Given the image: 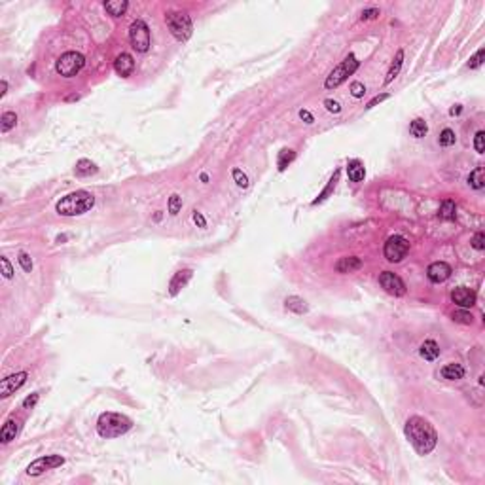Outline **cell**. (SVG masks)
<instances>
[{"label": "cell", "instance_id": "ac0fdd59", "mask_svg": "<svg viewBox=\"0 0 485 485\" xmlns=\"http://www.w3.org/2000/svg\"><path fill=\"white\" fill-rule=\"evenodd\" d=\"M464 368L460 366V364H457V362H451V364H445V366L440 370V375H442L443 379H447V381H459V379H462L464 377Z\"/></svg>", "mask_w": 485, "mask_h": 485}, {"label": "cell", "instance_id": "8d00e7d4", "mask_svg": "<svg viewBox=\"0 0 485 485\" xmlns=\"http://www.w3.org/2000/svg\"><path fill=\"white\" fill-rule=\"evenodd\" d=\"M364 93H366V85L362 84V82H353V84H351V95H353L355 99L364 97Z\"/></svg>", "mask_w": 485, "mask_h": 485}, {"label": "cell", "instance_id": "ab89813d", "mask_svg": "<svg viewBox=\"0 0 485 485\" xmlns=\"http://www.w3.org/2000/svg\"><path fill=\"white\" fill-rule=\"evenodd\" d=\"M483 140H485V133H483V131H477L476 136H474V148H476L477 153H483L485 152Z\"/></svg>", "mask_w": 485, "mask_h": 485}, {"label": "cell", "instance_id": "cb8c5ba5", "mask_svg": "<svg viewBox=\"0 0 485 485\" xmlns=\"http://www.w3.org/2000/svg\"><path fill=\"white\" fill-rule=\"evenodd\" d=\"M74 173H76V177H91L97 173V165L91 159H80L74 167Z\"/></svg>", "mask_w": 485, "mask_h": 485}, {"label": "cell", "instance_id": "e0dca14e", "mask_svg": "<svg viewBox=\"0 0 485 485\" xmlns=\"http://www.w3.org/2000/svg\"><path fill=\"white\" fill-rule=\"evenodd\" d=\"M360 267H362V260L360 258H357V256H343V258L338 260V264H336V271L345 275V273L358 271Z\"/></svg>", "mask_w": 485, "mask_h": 485}, {"label": "cell", "instance_id": "7c38bea8", "mask_svg": "<svg viewBox=\"0 0 485 485\" xmlns=\"http://www.w3.org/2000/svg\"><path fill=\"white\" fill-rule=\"evenodd\" d=\"M426 277H428V281L434 282V284H442V282H445L451 277V265L445 264V262H434V264L428 265Z\"/></svg>", "mask_w": 485, "mask_h": 485}, {"label": "cell", "instance_id": "277c9868", "mask_svg": "<svg viewBox=\"0 0 485 485\" xmlns=\"http://www.w3.org/2000/svg\"><path fill=\"white\" fill-rule=\"evenodd\" d=\"M165 23L169 27L171 34L179 40V42H186L190 40V36L194 33V25L192 19L184 12H167L165 14Z\"/></svg>", "mask_w": 485, "mask_h": 485}, {"label": "cell", "instance_id": "7dc6e473", "mask_svg": "<svg viewBox=\"0 0 485 485\" xmlns=\"http://www.w3.org/2000/svg\"><path fill=\"white\" fill-rule=\"evenodd\" d=\"M6 93H8V82H6V80H2V82H0V99H2Z\"/></svg>", "mask_w": 485, "mask_h": 485}, {"label": "cell", "instance_id": "836d02e7", "mask_svg": "<svg viewBox=\"0 0 485 485\" xmlns=\"http://www.w3.org/2000/svg\"><path fill=\"white\" fill-rule=\"evenodd\" d=\"M470 245H472V248L477 250V252H483L485 250V233L483 231H477L476 235L472 237V241H470Z\"/></svg>", "mask_w": 485, "mask_h": 485}, {"label": "cell", "instance_id": "83f0119b", "mask_svg": "<svg viewBox=\"0 0 485 485\" xmlns=\"http://www.w3.org/2000/svg\"><path fill=\"white\" fill-rule=\"evenodd\" d=\"M455 214H457V205L451 199H445L442 201V207H440V216L443 220H455Z\"/></svg>", "mask_w": 485, "mask_h": 485}, {"label": "cell", "instance_id": "603a6c76", "mask_svg": "<svg viewBox=\"0 0 485 485\" xmlns=\"http://www.w3.org/2000/svg\"><path fill=\"white\" fill-rule=\"evenodd\" d=\"M402 65H404V51L398 50L396 51V57H394V61L391 63V68H389V72H387V78H385V84H391L394 78L400 74V68Z\"/></svg>", "mask_w": 485, "mask_h": 485}, {"label": "cell", "instance_id": "e575fe53", "mask_svg": "<svg viewBox=\"0 0 485 485\" xmlns=\"http://www.w3.org/2000/svg\"><path fill=\"white\" fill-rule=\"evenodd\" d=\"M231 175H233V180H235V184H237L239 188H248V179H247V175H245L243 171L233 169V171H231Z\"/></svg>", "mask_w": 485, "mask_h": 485}, {"label": "cell", "instance_id": "484cf974", "mask_svg": "<svg viewBox=\"0 0 485 485\" xmlns=\"http://www.w3.org/2000/svg\"><path fill=\"white\" fill-rule=\"evenodd\" d=\"M17 125V114L16 112H4L2 114V118H0V131L2 133H8V131H12V129Z\"/></svg>", "mask_w": 485, "mask_h": 485}, {"label": "cell", "instance_id": "d6a6232c", "mask_svg": "<svg viewBox=\"0 0 485 485\" xmlns=\"http://www.w3.org/2000/svg\"><path fill=\"white\" fill-rule=\"evenodd\" d=\"M180 209H182V197L179 194H173L169 197V214L171 216H177L180 213Z\"/></svg>", "mask_w": 485, "mask_h": 485}, {"label": "cell", "instance_id": "9a60e30c", "mask_svg": "<svg viewBox=\"0 0 485 485\" xmlns=\"http://www.w3.org/2000/svg\"><path fill=\"white\" fill-rule=\"evenodd\" d=\"M192 275H194V271H192V269H180V271L175 273V275H173V279H171V282H169V294H171V296H177L180 290L184 288L188 282H190Z\"/></svg>", "mask_w": 485, "mask_h": 485}, {"label": "cell", "instance_id": "f1b7e54d", "mask_svg": "<svg viewBox=\"0 0 485 485\" xmlns=\"http://www.w3.org/2000/svg\"><path fill=\"white\" fill-rule=\"evenodd\" d=\"M294 157H296V152H294V150H290V148H282L281 152H279V157H277V165H279V171H284V169H286L290 163L294 161Z\"/></svg>", "mask_w": 485, "mask_h": 485}, {"label": "cell", "instance_id": "bcb514c9", "mask_svg": "<svg viewBox=\"0 0 485 485\" xmlns=\"http://www.w3.org/2000/svg\"><path fill=\"white\" fill-rule=\"evenodd\" d=\"M299 118L303 119V121H305L307 125H311V123L315 121V118H313V114H311V112H309V110H299Z\"/></svg>", "mask_w": 485, "mask_h": 485}, {"label": "cell", "instance_id": "6da1fadb", "mask_svg": "<svg viewBox=\"0 0 485 485\" xmlns=\"http://www.w3.org/2000/svg\"><path fill=\"white\" fill-rule=\"evenodd\" d=\"M404 434L413 445V449L419 455H428L434 451L436 443H438V434H436L434 426L430 425L426 419L413 415L406 421L404 426Z\"/></svg>", "mask_w": 485, "mask_h": 485}, {"label": "cell", "instance_id": "60d3db41", "mask_svg": "<svg viewBox=\"0 0 485 485\" xmlns=\"http://www.w3.org/2000/svg\"><path fill=\"white\" fill-rule=\"evenodd\" d=\"M324 106H326V110L332 112V114H340L341 112V104L338 101H334V99H326L324 101Z\"/></svg>", "mask_w": 485, "mask_h": 485}, {"label": "cell", "instance_id": "74e56055", "mask_svg": "<svg viewBox=\"0 0 485 485\" xmlns=\"http://www.w3.org/2000/svg\"><path fill=\"white\" fill-rule=\"evenodd\" d=\"M19 264H21V267H23V271L31 273L33 271V260H31V256L27 254V252H19Z\"/></svg>", "mask_w": 485, "mask_h": 485}, {"label": "cell", "instance_id": "1f68e13d", "mask_svg": "<svg viewBox=\"0 0 485 485\" xmlns=\"http://www.w3.org/2000/svg\"><path fill=\"white\" fill-rule=\"evenodd\" d=\"M453 320L460 324H472L474 322V316H472L468 309H459V311L453 313Z\"/></svg>", "mask_w": 485, "mask_h": 485}, {"label": "cell", "instance_id": "4dcf8cb0", "mask_svg": "<svg viewBox=\"0 0 485 485\" xmlns=\"http://www.w3.org/2000/svg\"><path fill=\"white\" fill-rule=\"evenodd\" d=\"M438 142H440V146H443V148H449V146H453L455 142H457V135H455V131L449 127H445L440 133V136H438Z\"/></svg>", "mask_w": 485, "mask_h": 485}, {"label": "cell", "instance_id": "5bb4252c", "mask_svg": "<svg viewBox=\"0 0 485 485\" xmlns=\"http://www.w3.org/2000/svg\"><path fill=\"white\" fill-rule=\"evenodd\" d=\"M21 419H17V417H10L4 425H2V428H0V442L4 443H10V442H14L17 438V434H19V430H21Z\"/></svg>", "mask_w": 485, "mask_h": 485}, {"label": "cell", "instance_id": "d4e9b609", "mask_svg": "<svg viewBox=\"0 0 485 485\" xmlns=\"http://www.w3.org/2000/svg\"><path fill=\"white\" fill-rule=\"evenodd\" d=\"M409 133H411V136H415V138H423V136H426V133H428V125H426V121L423 118H415L411 123H409Z\"/></svg>", "mask_w": 485, "mask_h": 485}, {"label": "cell", "instance_id": "f546056e", "mask_svg": "<svg viewBox=\"0 0 485 485\" xmlns=\"http://www.w3.org/2000/svg\"><path fill=\"white\" fill-rule=\"evenodd\" d=\"M338 180H340V171H336V173H334V177H332V179H330V182H328V186L324 188V190H322V194H320V196H318V197H316V199H315V201H313V205H318V203H322L324 199H328V196L332 194V192H334V188H336V184H338Z\"/></svg>", "mask_w": 485, "mask_h": 485}, {"label": "cell", "instance_id": "ffe728a7", "mask_svg": "<svg viewBox=\"0 0 485 485\" xmlns=\"http://www.w3.org/2000/svg\"><path fill=\"white\" fill-rule=\"evenodd\" d=\"M419 355L425 358V360H428V362H432V360H436V358L440 357V345L434 340H426L419 347Z\"/></svg>", "mask_w": 485, "mask_h": 485}, {"label": "cell", "instance_id": "52a82bcc", "mask_svg": "<svg viewBox=\"0 0 485 485\" xmlns=\"http://www.w3.org/2000/svg\"><path fill=\"white\" fill-rule=\"evenodd\" d=\"M129 42L131 48L136 53H146L152 46V36H150V29L142 19H136L129 27Z\"/></svg>", "mask_w": 485, "mask_h": 485}, {"label": "cell", "instance_id": "44dd1931", "mask_svg": "<svg viewBox=\"0 0 485 485\" xmlns=\"http://www.w3.org/2000/svg\"><path fill=\"white\" fill-rule=\"evenodd\" d=\"M284 307H286L288 311H292V313H296V315H305L307 311H309L307 301L305 299H301L299 296H288V298L284 299Z\"/></svg>", "mask_w": 485, "mask_h": 485}, {"label": "cell", "instance_id": "d6986e66", "mask_svg": "<svg viewBox=\"0 0 485 485\" xmlns=\"http://www.w3.org/2000/svg\"><path fill=\"white\" fill-rule=\"evenodd\" d=\"M347 175H349L351 182H362L364 177H366V169L360 159H351L347 163Z\"/></svg>", "mask_w": 485, "mask_h": 485}, {"label": "cell", "instance_id": "d590c367", "mask_svg": "<svg viewBox=\"0 0 485 485\" xmlns=\"http://www.w3.org/2000/svg\"><path fill=\"white\" fill-rule=\"evenodd\" d=\"M483 57H485V50L481 48V50L476 51V55H474V57H470L468 68H479L481 65H483Z\"/></svg>", "mask_w": 485, "mask_h": 485}, {"label": "cell", "instance_id": "8992f818", "mask_svg": "<svg viewBox=\"0 0 485 485\" xmlns=\"http://www.w3.org/2000/svg\"><path fill=\"white\" fill-rule=\"evenodd\" d=\"M85 57L78 51H65L59 59L55 61V70L63 78H74L84 68Z\"/></svg>", "mask_w": 485, "mask_h": 485}, {"label": "cell", "instance_id": "8fae6325", "mask_svg": "<svg viewBox=\"0 0 485 485\" xmlns=\"http://www.w3.org/2000/svg\"><path fill=\"white\" fill-rule=\"evenodd\" d=\"M27 377H29L27 372H17V374H12L8 377H4L0 381V398H8L16 391H19L25 385Z\"/></svg>", "mask_w": 485, "mask_h": 485}, {"label": "cell", "instance_id": "5b68a950", "mask_svg": "<svg viewBox=\"0 0 485 485\" xmlns=\"http://www.w3.org/2000/svg\"><path fill=\"white\" fill-rule=\"evenodd\" d=\"M358 67H360V61H358L353 53H349V55H347V57L341 61L340 65L328 74L326 82H324V87H326V89H336V87H340L347 78L353 76V74L357 72Z\"/></svg>", "mask_w": 485, "mask_h": 485}, {"label": "cell", "instance_id": "9c48e42d", "mask_svg": "<svg viewBox=\"0 0 485 485\" xmlns=\"http://www.w3.org/2000/svg\"><path fill=\"white\" fill-rule=\"evenodd\" d=\"M65 464V457L61 455H44V457H38L36 460H33L29 466H27V476L38 477L42 476L44 472L53 468H59Z\"/></svg>", "mask_w": 485, "mask_h": 485}, {"label": "cell", "instance_id": "b9f144b4", "mask_svg": "<svg viewBox=\"0 0 485 485\" xmlns=\"http://www.w3.org/2000/svg\"><path fill=\"white\" fill-rule=\"evenodd\" d=\"M36 402H38V392H33L31 396H27L23 400V409H33L36 406Z\"/></svg>", "mask_w": 485, "mask_h": 485}, {"label": "cell", "instance_id": "7bdbcfd3", "mask_svg": "<svg viewBox=\"0 0 485 485\" xmlns=\"http://www.w3.org/2000/svg\"><path fill=\"white\" fill-rule=\"evenodd\" d=\"M377 16H379V10H377V8H370V10H364V12H362L360 19H362V21H368V19H375Z\"/></svg>", "mask_w": 485, "mask_h": 485}, {"label": "cell", "instance_id": "7402d4cb", "mask_svg": "<svg viewBox=\"0 0 485 485\" xmlns=\"http://www.w3.org/2000/svg\"><path fill=\"white\" fill-rule=\"evenodd\" d=\"M127 8H129L127 0H108V2H104V10H106L108 16H112V17L125 16Z\"/></svg>", "mask_w": 485, "mask_h": 485}, {"label": "cell", "instance_id": "4316f807", "mask_svg": "<svg viewBox=\"0 0 485 485\" xmlns=\"http://www.w3.org/2000/svg\"><path fill=\"white\" fill-rule=\"evenodd\" d=\"M468 184H470V188H474V190H483V186H485L483 167H476V169L470 173Z\"/></svg>", "mask_w": 485, "mask_h": 485}, {"label": "cell", "instance_id": "2e32d148", "mask_svg": "<svg viewBox=\"0 0 485 485\" xmlns=\"http://www.w3.org/2000/svg\"><path fill=\"white\" fill-rule=\"evenodd\" d=\"M114 70L121 78L131 76V72L135 70V59L129 53H119L118 57H116V61H114Z\"/></svg>", "mask_w": 485, "mask_h": 485}, {"label": "cell", "instance_id": "ba28073f", "mask_svg": "<svg viewBox=\"0 0 485 485\" xmlns=\"http://www.w3.org/2000/svg\"><path fill=\"white\" fill-rule=\"evenodd\" d=\"M408 252H409V243L408 239H404L402 235H392V237H389L383 247V256L387 258V262H391V264L402 262Z\"/></svg>", "mask_w": 485, "mask_h": 485}, {"label": "cell", "instance_id": "f35d334b", "mask_svg": "<svg viewBox=\"0 0 485 485\" xmlns=\"http://www.w3.org/2000/svg\"><path fill=\"white\" fill-rule=\"evenodd\" d=\"M0 264H2V273H4V277H6V279H14V267H12V264H10V260L6 258V256L0 258Z\"/></svg>", "mask_w": 485, "mask_h": 485}, {"label": "cell", "instance_id": "7a4b0ae2", "mask_svg": "<svg viewBox=\"0 0 485 485\" xmlns=\"http://www.w3.org/2000/svg\"><path fill=\"white\" fill-rule=\"evenodd\" d=\"M95 207V196L87 190H78L72 192L68 196L61 197L57 205H55V211L61 216H80L85 214L87 211H91Z\"/></svg>", "mask_w": 485, "mask_h": 485}, {"label": "cell", "instance_id": "30bf717a", "mask_svg": "<svg viewBox=\"0 0 485 485\" xmlns=\"http://www.w3.org/2000/svg\"><path fill=\"white\" fill-rule=\"evenodd\" d=\"M379 284L383 286V290L391 296H404L406 294V282L402 281L396 273L383 271L379 275Z\"/></svg>", "mask_w": 485, "mask_h": 485}, {"label": "cell", "instance_id": "4fadbf2b", "mask_svg": "<svg viewBox=\"0 0 485 485\" xmlns=\"http://www.w3.org/2000/svg\"><path fill=\"white\" fill-rule=\"evenodd\" d=\"M476 292L466 288V286H459V288H455L451 292V301L455 305H459L460 309H470L476 303Z\"/></svg>", "mask_w": 485, "mask_h": 485}, {"label": "cell", "instance_id": "ee69618b", "mask_svg": "<svg viewBox=\"0 0 485 485\" xmlns=\"http://www.w3.org/2000/svg\"><path fill=\"white\" fill-rule=\"evenodd\" d=\"M387 99H389V93H381V95H377V97H374L372 101L368 102V106H366V108H374L375 104H379V102L387 101Z\"/></svg>", "mask_w": 485, "mask_h": 485}, {"label": "cell", "instance_id": "c3c4849f", "mask_svg": "<svg viewBox=\"0 0 485 485\" xmlns=\"http://www.w3.org/2000/svg\"><path fill=\"white\" fill-rule=\"evenodd\" d=\"M460 110H462V108H460V104H457V108H451V116H457V114H460Z\"/></svg>", "mask_w": 485, "mask_h": 485}, {"label": "cell", "instance_id": "3957f363", "mask_svg": "<svg viewBox=\"0 0 485 485\" xmlns=\"http://www.w3.org/2000/svg\"><path fill=\"white\" fill-rule=\"evenodd\" d=\"M133 428V421L123 415V413H116V411H104L97 419V432L101 438H119L125 432H129Z\"/></svg>", "mask_w": 485, "mask_h": 485}, {"label": "cell", "instance_id": "f6af8a7d", "mask_svg": "<svg viewBox=\"0 0 485 485\" xmlns=\"http://www.w3.org/2000/svg\"><path fill=\"white\" fill-rule=\"evenodd\" d=\"M194 222H196L199 228H207V220H205V216L199 211H194Z\"/></svg>", "mask_w": 485, "mask_h": 485}]
</instances>
